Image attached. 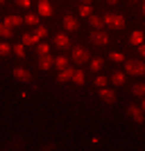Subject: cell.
<instances>
[{"instance_id": "cell-1", "label": "cell", "mask_w": 145, "mask_h": 151, "mask_svg": "<svg viewBox=\"0 0 145 151\" xmlns=\"http://www.w3.org/2000/svg\"><path fill=\"white\" fill-rule=\"evenodd\" d=\"M104 25L114 27V29H125V18L120 14H104Z\"/></svg>"}, {"instance_id": "cell-2", "label": "cell", "mask_w": 145, "mask_h": 151, "mask_svg": "<svg viewBox=\"0 0 145 151\" xmlns=\"http://www.w3.org/2000/svg\"><path fill=\"white\" fill-rule=\"evenodd\" d=\"M73 61H75L77 65L88 63V61H91V54H88V50H86V47H79V45H75V47H73Z\"/></svg>"}, {"instance_id": "cell-3", "label": "cell", "mask_w": 145, "mask_h": 151, "mask_svg": "<svg viewBox=\"0 0 145 151\" xmlns=\"http://www.w3.org/2000/svg\"><path fill=\"white\" fill-rule=\"evenodd\" d=\"M125 70L129 72V75H145V63L143 61H134V59H129V61H125Z\"/></svg>"}, {"instance_id": "cell-4", "label": "cell", "mask_w": 145, "mask_h": 151, "mask_svg": "<svg viewBox=\"0 0 145 151\" xmlns=\"http://www.w3.org/2000/svg\"><path fill=\"white\" fill-rule=\"evenodd\" d=\"M91 43L104 47V45L109 43V34H107L104 29H93V32H91Z\"/></svg>"}, {"instance_id": "cell-5", "label": "cell", "mask_w": 145, "mask_h": 151, "mask_svg": "<svg viewBox=\"0 0 145 151\" xmlns=\"http://www.w3.org/2000/svg\"><path fill=\"white\" fill-rule=\"evenodd\" d=\"M127 115H129V117H132L136 124H143V122H145V113H143V108L136 106V104H129V106H127Z\"/></svg>"}, {"instance_id": "cell-6", "label": "cell", "mask_w": 145, "mask_h": 151, "mask_svg": "<svg viewBox=\"0 0 145 151\" xmlns=\"http://www.w3.org/2000/svg\"><path fill=\"white\" fill-rule=\"evenodd\" d=\"M14 77H16V79H18V81H32V75H30V70H25L23 68V65H16V68H14Z\"/></svg>"}, {"instance_id": "cell-7", "label": "cell", "mask_w": 145, "mask_h": 151, "mask_svg": "<svg viewBox=\"0 0 145 151\" xmlns=\"http://www.w3.org/2000/svg\"><path fill=\"white\" fill-rule=\"evenodd\" d=\"M73 72H75V68H70V65H66L63 70H59V77H57V81H59V83L73 81Z\"/></svg>"}, {"instance_id": "cell-8", "label": "cell", "mask_w": 145, "mask_h": 151, "mask_svg": "<svg viewBox=\"0 0 145 151\" xmlns=\"http://www.w3.org/2000/svg\"><path fill=\"white\" fill-rule=\"evenodd\" d=\"M63 27L68 32H77L79 29V23L75 20V16H63Z\"/></svg>"}, {"instance_id": "cell-9", "label": "cell", "mask_w": 145, "mask_h": 151, "mask_svg": "<svg viewBox=\"0 0 145 151\" xmlns=\"http://www.w3.org/2000/svg\"><path fill=\"white\" fill-rule=\"evenodd\" d=\"M52 65H55V59H52L50 54H43V57H39V68H41V70H50Z\"/></svg>"}, {"instance_id": "cell-10", "label": "cell", "mask_w": 145, "mask_h": 151, "mask_svg": "<svg viewBox=\"0 0 145 151\" xmlns=\"http://www.w3.org/2000/svg\"><path fill=\"white\" fill-rule=\"evenodd\" d=\"M52 43L57 45V47H70V41H68V36H66V34H55Z\"/></svg>"}, {"instance_id": "cell-11", "label": "cell", "mask_w": 145, "mask_h": 151, "mask_svg": "<svg viewBox=\"0 0 145 151\" xmlns=\"http://www.w3.org/2000/svg\"><path fill=\"white\" fill-rule=\"evenodd\" d=\"M100 97L107 101V104H116V93L109 90V88H100Z\"/></svg>"}, {"instance_id": "cell-12", "label": "cell", "mask_w": 145, "mask_h": 151, "mask_svg": "<svg viewBox=\"0 0 145 151\" xmlns=\"http://www.w3.org/2000/svg\"><path fill=\"white\" fill-rule=\"evenodd\" d=\"M52 14V7L48 0H39V16H50Z\"/></svg>"}, {"instance_id": "cell-13", "label": "cell", "mask_w": 145, "mask_h": 151, "mask_svg": "<svg viewBox=\"0 0 145 151\" xmlns=\"http://www.w3.org/2000/svg\"><path fill=\"white\" fill-rule=\"evenodd\" d=\"M88 23H91V27H93V29H102V27H104V20L98 18V16H93V14L88 16Z\"/></svg>"}, {"instance_id": "cell-14", "label": "cell", "mask_w": 145, "mask_h": 151, "mask_svg": "<svg viewBox=\"0 0 145 151\" xmlns=\"http://www.w3.org/2000/svg\"><path fill=\"white\" fill-rule=\"evenodd\" d=\"M5 25L14 29V27H18V25H20V18H18V16H7V18H5Z\"/></svg>"}, {"instance_id": "cell-15", "label": "cell", "mask_w": 145, "mask_h": 151, "mask_svg": "<svg viewBox=\"0 0 145 151\" xmlns=\"http://www.w3.org/2000/svg\"><path fill=\"white\" fill-rule=\"evenodd\" d=\"M129 43L132 45H141L143 43V32H134L132 36H129Z\"/></svg>"}, {"instance_id": "cell-16", "label": "cell", "mask_w": 145, "mask_h": 151, "mask_svg": "<svg viewBox=\"0 0 145 151\" xmlns=\"http://www.w3.org/2000/svg\"><path fill=\"white\" fill-rule=\"evenodd\" d=\"M111 81H114L116 86H122V83H125V72H114V75H111Z\"/></svg>"}, {"instance_id": "cell-17", "label": "cell", "mask_w": 145, "mask_h": 151, "mask_svg": "<svg viewBox=\"0 0 145 151\" xmlns=\"http://www.w3.org/2000/svg\"><path fill=\"white\" fill-rule=\"evenodd\" d=\"M39 38L34 36V34H23V45H36Z\"/></svg>"}, {"instance_id": "cell-18", "label": "cell", "mask_w": 145, "mask_h": 151, "mask_svg": "<svg viewBox=\"0 0 145 151\" xmlns=\"http://www.w3.org/2000/svg\"><path fill=\"white\" fill-rule=\"evenodd\" d=\"M36 38H45V34H48V29H45L43 25H34V32H32Z\"/></svg>"}, {"instance_id": "cell-19", "label": "cell", "mask_w": 145, "mask_h": 151, "mask_svg": "<svg viewBox=\"0 0 145 151\" xmlns=\"http://www.w3.org/2000/svg\"><path fill=\"white\" fill-rule=\"evenodd\" d=\"M132 93L136 95V97H143V95H145V83H134V86H132Z\"/></svg>"}, {"instance_id": "cell-20", "label": "cell", "mask_w": 145, "mask_h": 151, "mask_svg": "<svg viewBox=\"0 0 145 151\" xmlns=\"http://www.w3.org/2000/svg\"><path fill=\"white\" fill-rule=\"evenodd\" d=\"M12 34H14V29H12V27H7L5 23H0V36H2V38H9Z\"/></svg>"}, {"instance_id": "cell-21", "label": "cell", "mask_w": 145, "mask_h": 151, "mask_svg": "<svg viewBox=\"0 0 145 151\" xmlns=\"http://www.w3.org/2000/svg\"><path fill=\"white\" fill-rule=\"evenodd\" d=\"M48 50H50V45H48V43H36V57L48 54Z\"/></svg>"}, {"instance_id": "cell-22", "label": "cell", "mask_w": 145, "mask_h": 151, "mask_svg": "<svg viewBox=\"0 0 145 151\" xmlns=\"http://www.w3.org/2000/svg\"><path fill=\"white\" fill-rule=\"evenodd\" d=\"M73 83H77V86L84 83V72L82 70H75V72H73Z\"/></svg>"}, {"instance_id": "cell-23", "label": "cell", "mask_w": 145, "mask_h": 151, "mask_svg": "<svg viewBox=\"0 0 145 151\" xmlns=\"http://www.w3.org/2000/svg\"><path fill=\"white\" fill-rule=\"evenodd\" d=\"M25 23H27V25H32V27L39 25V16H36V14H27V16H25Z\"/></svg>"}, {"instance_id": "cell-24", "label": "cell", "mask_w": 145, "mask_h": 151, "mask_svg": "<svg viewBox=\"0 0 145 151\" xmlns=\"http://www.w3.org/2000/svg\"><path fill=\"white\" fill-rule=\"evenodd\" d=\"M55 65H57L59 70H63L66 65H68V59H66V57H57V59H55Z\"/></svg>"}, {"instance_id": "cell-25", "label": "cell", "mask_w": 145, "mask_h": 151, "mask_svg": "<svg viewBox=\"0 0 145 151\" xmlns=\"http://www.w3.org/2000/svg\"><path fill=\"white\" fill-rule=\"evenodd\" d=\"M12 52L16 54V57H20V59L25 57V47H23V43H20V45H14V47H12Z\"/></svg>"}, {"instance_id": "cell-26", "label": "cell", "mask_w": 145, "mask_h": 151, "mask_svg": "<svg viewBox=\"0 0 145 151\" xmlns=\"http://www.w3.org/2000/svg\"><path fill=\"white\" fill-rule=\"evenodd\" d=\"M9 52H12V45L9 43H0V57H7Z\"/></svg>"}, {"instance_id": "cell-27", "label": "cell", "mask_w": 145, "mask_h": 151, "mask_svg": "<svg viewBox=\"0 0 145 151\" xmlns=\"http://www.w3.org/2000/svg\"><path fill=\"white\" fill-rule=\"evenodd\" d=\"M7 147H9V149H20V147H23V140L16 135V140H12V142H9Z\"/></svg>"}, {"instance_id": "cell-28", "label": "cell", "mask_w": 145, "mask_h": 151, "mask_svg": "<svg viewBox=\"0 0 145 151\" xmlns=\"http://www.w3.org/2000/svg\"><path fill=\"white\" fill-rule=\"evenodd\" d=\"M102 63H104L102 59H93V61H91V70H93V72H98V70L102 68Z\"/></svg>"}, {"instance_id": "cell-29", "label": "cell", "mask_w": 145, "mask_h": 151, "mask_svg": "<svg viewBox=\"0 0 145 151\" xmlns=\"http://www.w3.org/2000/svg\"><path fill=\"white\" fill-rule=\"evenodd\" d=\"M79 16L88 18V16H91V7H88V5H82V7H79Z\"/></svg>"}, {"instance_id": "cell-30", "label": "cell", "mask_w": 145, "mask_h": 151, "mask_svg": "<svg viewBox=\"0 0 145 151\" xmlns=\"http://www.w3.org/2000/svg\"><path fill=\"white\" fill-rule=\"evenodd\" d=\"M111 61H116V63H125V57H122L120 52H111Z\"/></svg>"}, {"instance_id": "cell-31", "label": "cell", "mask_w": 145, "mask_h": 151, "mask_svg": "<svg viewBox=\"0 0 145 151\" xmlns=\"http://www.w3.org/2000/svg\"><path fill=\"white\" fill-rule=\"evenodd\" d=\"M107 77H98V79H95V86H98V88H104V86H107Z\"/></svg>"}, {"instance_id": "cell-32", "label": "cell", "mask_w": 145, "mask_h": 151, "mask_svg": "<svg viewBox=\"0 0 145 151\" xmlns=\"http://www.w3.org/2000/svg\"><path fill=\"white\" fill-rule=\"evenodd\" d=\"M16 5H20V7H25V9H27V7H30V0H16Z\"/></svg>"}, {"instance_id": "cell-33", "label": "cell", "mask_w": 145, "mask_h": 151, "mask_svg": "<svg viewBox=\"0 0 145 151\" xmlns=\"http://www.w3.org/2000/svg\"><path fill=\"white\" fill-rule=\"evenodd\" d=\"M136 47H138V54H141V57H145V43H141V45H136Z\"/></svg>"}, {"instance_id": "cell-34", "label": "cell", "mask_w": 145, "mask_h": 151, "mask_svg": "<svg viewBox=\"0 0 145 151\" xmlns=\"http://www.w3.org/2000/svg\"><path fill=\"white\" fill-rule=\"evenodd\" d=\"M79 2H82V5H91V0H79Z\"/></svg>"}, {"instance_id": "cell-35", "label": "cell", "mask_w": 145, "mask_h": 151, "mask_svg": "<svg viewBox=\"0 0 145 151\" xmlns=\"http://www.w3.org/2000/svg\"><path fill=\"white\" fill-rule=\"evenodd\" d=\"M141 108H143V113H145V99H143V101H141Z\"/></svg>"}, {"instance_id": "cell-36", "label": "cell", "mask_w": 145, "mask_h": 151, "mask_svg": "<svg viewBox=\"0 0 145 151\" xmlns=\"http://www.w3.org/2000/svg\"><path fill=\"white\" fill-rule=\"evenodd\" d=\"M107 2H109V5H116V2H118V0H107Z\"/></svg>"}, {"instance_id": "cell-37", "label": "cell", "mask_w": 145, "mask_h": 151, "mask_svg": "<svg viewBox=\"0 0 145 151\" xmlns=\"http://www.w3.org/2000/svg\"><path fill=\"white\" fill-rule=\"evenodd\" d=\"M143 14H145V2H143Z\"/></svg>"}, {"instance_id": "cell-38", "label": "cell", "mask_w": 145, "mask_h": 151, "mask_svg": "<svg viewBox=\"0 0 145 151\" xmlns=\"http://www.w3.org/2000/svg\"><path fill=\"white\" fill-rule=\"evenodd\" d=\"M0 2H5V0H0Z\"/></svg>"}, {"instance_id": "cell-39", "label": "cell", "mask_w": 145, "mask_h": 151, "mask_svg": "<svg viewBox=\"0 0 145 151\" xmlns=\"http://www.w3.org/2000/svg\"><path fill=\"white\" fill-rule=\"evenodd\" d=\"M134 2H136V0H134Z\"/></svg>"}]
</instances>
